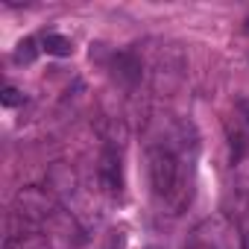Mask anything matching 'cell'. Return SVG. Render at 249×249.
Masks as SVG:
<instances>
[{
    "label": "cell",
    "mask_w": 249,
    "mask_h": 249,
    "mask_svg": "<svg viewBox=\"0 0 249 249\" xmlns=\"http://www.w3.org/2000/svg\"><path fill=\"white\" fill-rule=\"evenodd\" d=\"M147 170L156 202L167 208V214H182V208L191 202V182L179 156L167 144H153L147 150Z\"/></svg>",
    "instance_id": "6da1fadb"
},
{
    "label": "cell",
    "mask_w": 249,
    "mask_h": 249,
    "mask_svg": "<svg viewBox=\"0 0 249 249\" xmlns=\"http://www.w3.org/2000/svg\"><path fill=\"white\" fill-rule=\"evenodd\" d=\"M185 68H188V62H185L182 50L176 44H164L156 53V65H153V88H156V94H164V97L173 94L185 79Z\"/></svg>",
    "instance_id": "7a4b0ae2"
},
{
    "label": "cell",
    "mask_w": 249,
    "mask_h": 249,
    "mask_svg": "<svg viewBox=\"0 0 249 249\" xmlns=\"http://www.w3.org/2000/svg\"><path fill=\"white\" fill-rule=\"evenodd\" d=\"M15 214L21 220H27V223H36L38 226V223L56 217L59 208H56V199L44 188H21L15 194Z\"/></svg>",
    "instance_id": "3957f363"
},
{
    "label": "cell",
    "mask_w": 249,
    "mask_h": 249,
    "mask_svg": "<svg viewBox=\"0 0 249 249\" xmlns=\"http://www.w3.org/2000/svg\"><path fill=\"white\" fill-rule=\"evenodd\" d=\"M97 176H100V185L108 196H120L123 191V167H120V156L114 147H106L103 156H100V164H97Z\"/></svg>",
    "instance_id": "277c9868"
},
{
    "label": "cell",
    "mask_w": 249,
    "mask_h": 249,
    "mask_svg": "<svg viewBox=\"0 0 249 249\" xmlns=\"http://www.w3.org/2000/svg\"><path fill=\"white\" fill-rule=\"evenodd\" d=\"M111 73H114V79L120 85L132 88V85H138L144 79V62H141V56L135 50H120L111 59Z\"/></svg>",
    "instance_id": "5b68a950"
},
{
    "label": "cell",
    "mask_w": 249,
    "mask_h": 249,
    "mask_svg": "<svg viewBox=\"0 0 249 249\" xmlns=\"http://www.w3.org/2000/svg\"><path fill=\"white\" fill-rule=\"evenodd\" d=\"M226 135H229V159L231 164H240L249 153V129L237 120V114H234V126L231 123L226 126Z\"/></svg>",
    "instance_id": "8992f818"
},
{
    "label": "cell",
    "mask_w": 249,
    "mask_h": 249,
    "mask_svg": "<svg viewBox=\"0 0 249 249\" xmlns=\"http://www.w3.org/2000/svg\"><path fill=\"white\" fill-rule=\"evenodd\" d=\"M3 249H50V240L41 234V231H21V234H12L6 237V246Z\"/></svg>",
    "instance_id": "52a82bcc"
},
{
    "label": "cell",
    "mask_w": 249,
    "mask_h": 249,
    "mask_svg": "<svg viewBox=\"0 0 249 249\" xmlns=\"http://www.w3.org/2000/svg\"><path fill=\"white\" fill-rule=\"evenodd\" d=\"M41 50H47V56L65 59V56H71V53H73V41H71V38H65V36H56V33H50V36H44V41H41Z\"/></svg>",
    "instance_id": "ba28073f"
},
{
    "label": "cell",
    "mask_w": 249,
    "mask_h": 249,
    "mask_svg": "<svg viewBox=\"0 0 249 249\" xmlns=\"http://www.w3.org/2000/svg\"><path fill=\"white\" fill-rule=\"evenodd\" d=\"M36 56H38V41H36V38L18 41V47H15V62H18V65H33Z\"/></svg>",
    "instance_id": "9c48e42d"
},
{
    "label": "cell",
    "mask_w": 249,
    "mask_h": 249,
    "mask_svg": "<svg viewBox=\"0 0 249 249\" xmlns=\"http://www.w3.org/2000/svg\"><path fill=\"white\" fill-rule=\"evenodd\" d=\"M0 103H3L6 108H15V106H24V94L12 85H6L3 91H0Z\"/></svg>",
    "instance_id": "30bf717a"
},
{
    "label": "cell",
    "mask_w": 249,
    "mask_h": 249,
    "mask_svg": "<svg viewBox=\"0 0 249 249\" xmlns=\"http://www.w3.org/2000/svg\"><path fill=\"white\" fill-rule=\"evenodd\" d=\"M185 249H217V246H214V243H208V240H202V237H194Z\"/></svg>",
    "instance_id": "8fae6325"
},
{
    "label": "cell",
    "mask_w": 249,
    "mask_h": 249,
    "mask_svg": "<svg viewBox=\"0 0 249 249\" xmlns=\"http://www.w3.org/2000/svg\"><path fill=\"white\" fill-rule=\"evenodd\" d=\"M240 249H249V229L240 234Z\"/></svg>",
    "instance_id": "7c38bea8"
},
{
    "label": "cell",
    "mask_w": 249,
    "mask_h": 249,
    "mask_svg": "<svg viewBox=\"0 0 249 249\" xmlns=\"http://www.w3.org/2000/svg\"><path fill=\"white\" fill-rule=\"evenodd\" d=\"M243 33H246V36H249V18H246V21H243Z\"/></svg>",
    "instance_id": "4fadbf2b"
}]
</instances>
